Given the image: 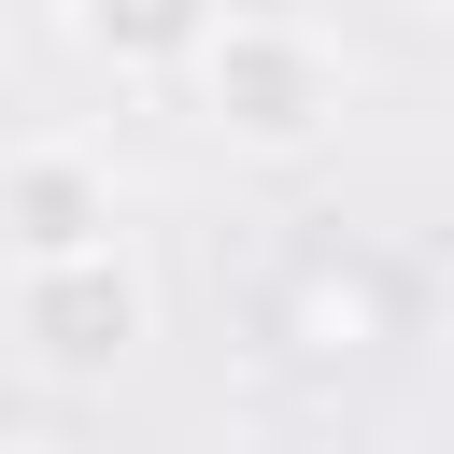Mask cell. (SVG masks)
Returning a JSON list of instances; mask_svg holds the SVG:
<instances>
[{"instance_id": "obj_3", "label": "cell", "mask_w": 454, "mask_h": 454, "mask_svg": "<svg viewBox=\"0 0 454 454\" xmlns=\"http://www.w3.org/2000/svg\"><path fill=\"white\" fill-rule=\"evenodd\" d=\"M0 241H14V270L99 255V241H114V170H99L85 142H14V156H0Z\"/></svg>"}, {"instance_id": "obj_7", "label": "cell", "mask_w": 454, "mask_h": 454, "mask_svg": "<svg viewBox=\"0 0 454 454\" xmlns=\"http://www.w3.org/2000/svg\"><path fill=\"white\" fill-rule=\"evenodd\" d=\"M411 454H454V426H440V440H411Z\"/></svg>"}, {"instance_id": "obj_8", "label": "cell", "mask_w": 454, "mask_h": 454, "mask_svg": "<svg viewBox=\"0 0 454 454\" xmlns=\"http://www.w3.org/2000/svg\"><path fill=\"white\" fill-rule=\"evenodd\" d=\"M426 14H440V28H454V0H426Z\"/></svg>"}, {"instance_id": "obj_1", "label": "cell", "mask_w": 454, "mask_h": 454, "mask_svg": "<svg viewBox=\"0 0 454 454\" xmlns=\"http://www.w3.org/2000/svg\"><path fill=\"white\" fill-rule=\"evenodd\" d=\"M170 85L199 99V128H213L227 156H312V142L340 128V99H355V57H340L312 14H255V0H227V28H213Z\"/></svg>"}, {"instance_id": "obj_6", "label": "cell", "mask_w": 454, "mask_h": 454, "mask_svg": "<svg viewBox=\"0 0 454 454\" xmlns=\"http://www.w3.org/2000/svg\"><path fill=\"white\" fill-rule=\"evenodd\" d=\"M0 454H71V440H0Z\"/></svg>"}, {"instance_id": "obj_5", "label": "cell", "mask_w": 454, "mask_h": 454, "mask_svg": "<svg viewBox=\"0 0 454 454\" xmlns=\"http://www.w3.org/2000/svg\"><path fill=\"white\" fill-rule=\"evenodd\" d=\"M213 28H227V0H71V43L99 71H128V85H170Z\"/></svg>"}, {"instance_id": "obj_4", "label": "cell", "mask_w": 454, "mask_h": 454, "mask_svg": "<svg viewBox=\"0 0 454 454\" xmlns=\"http://www.w3.org/2000/svg\"><path fill=\"white\" fill-rule=\"evenodd\" d=\"M284 340H298V355H383V340H397V284L326 241V255L284 270Z\"/></svg>"}, {"instance_id": "obj_2", "label": "cell", "mask_w": 454, "mask_h": 454, "mask_svg": "<svg viewBox=\"0 0 454 454\" xmlns=\"http://www.w3.org/2000/svg\"><path fill=\"white\" fill-rule=\"evenodd\" d=\"M142 326H156V284L128 270V241L14 270V340H28V355H43L57 383H114V369L142 355Z\"/></svg>"}]
</instances>
